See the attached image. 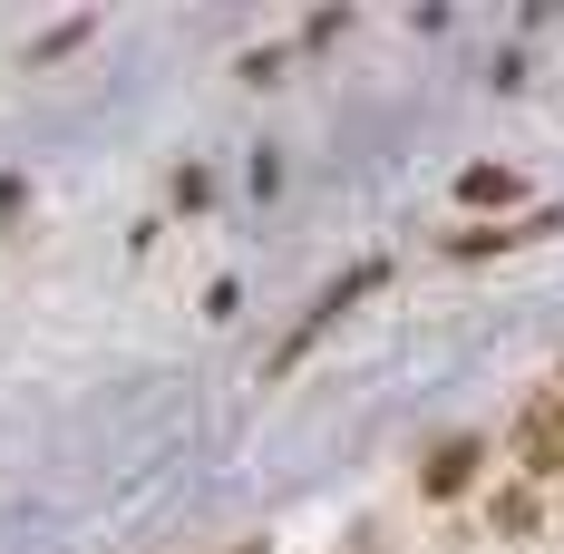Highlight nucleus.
<instances>
[{"mask_svg":"<svg viewBox=\"0 0 564 554\" xmlns=\"http://www.w3.org/2000/svg\"><path fill=\"white\" fill-rule=\"evenodd\" d=\"M477 457H487L477 438H448L429 467H419V487H429V497H467V487H477Z\"/></svg>","mask_w":564,"mask_h":554,"instance_id":"obj_2","label":"nucleus"},{"mask_svg":"<svg viewBox=\"0 0 564 554\" xmlns=\"http://www.w3.org/2000/svg\"><path fill=\"white\" fill-rule=\"evenodd\" d=\"M516 457H525V477H564V389H535L516 409Z\"/></svg>","mask_w":564,"mask_h":554,"instance_id":"obj_1","label":"nucleus"}]
</instances>
